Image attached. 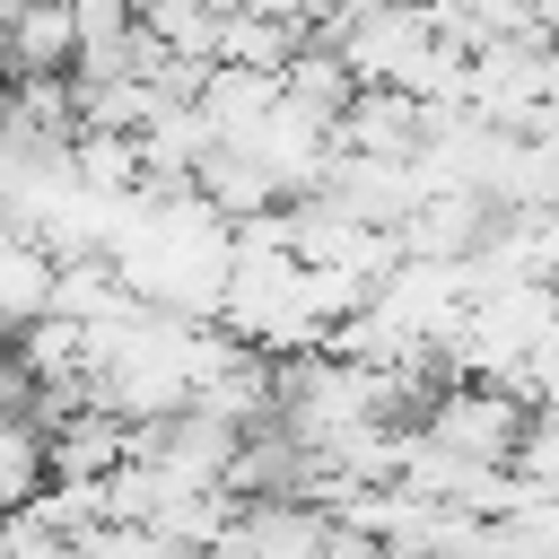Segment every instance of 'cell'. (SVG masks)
I'll use <instances>...</instances> for the list:
<instances>
[{"mask_svg": "<svg viewBox=\"0 0 559 559\" xmlns=\"http://www.w3.org/2000/svg\"><path fill=\"white\" fill-rule=\"evenodd\" d=\"M44 480H52V463H44V428H35L26 411H0V507H26Z\"/></svg>", "mask_w": 559, "mask_h": 559, "instance_id": "8992f818", "label": "cell"}, {"mask_svg": "<svg viewBox=\"0 0 559 559\" xmlns=\"http://www.w3.org/2000/svg\"><path fill=\"white\" fill-rule=\"evenodd\" d=\"M140 26L183 61H218V9L210 0H140Z\"/></svg>", "mask_w": 559, "mask_h": 559, "instance_id": "5b68a950", "label": "cell"}, {"mask_svg": "<svg viewBox=\"0 0 559 559\" xmlns=\"http://www.w3.org/2000/svg\"><path fill=\"white\" fill-rule=\"evenodd\" d=\"M323 542H332V507H314V498H236L210 559H323Z\"/></svg>", "mask_w": 559, "mask_h": 559, "instance_id": "7a4b0ae2", "label": "cell"}, {"mask_svg": "<svg viewBox=\"0 0 559 559\" xmlns=\"http://www.w3.org/2000/svg\"><path fill=\"white\" fill-rule=\"evenodd\" d=\"M332 148L341 157H419L428 148V105L411 87H349V105L332 114Z\"/></svg>", "mask_w": 559, "mask_h": 559, "instance_id": "3957f363", "label": "cell"}, {"mask_svg": "<svg viewBox=\"0 0 559 559\" xmlns=\"http://www.w3.org/2000/svg\"><path fill=\"white\" fill-rule=\"evenodd\" d=\"M349 87H358V79H349V61H341L332 44H314V35L280 61V96H288V105H306L314 122H332V114L349 105Z\"/></svg>", "mask_w": 559, "mask_h": 559, "instance_id": "277c9868", "label": "cell"}, {"mask_svg": "<svg viewBox=\"0 0 559 559\" xmlns=\"http://www.w3.org/2000/svg\"><path fill=\"white\" fill-rule=\"evenodd\" d=\"M524 419H533V402L524 393H507V384H489V376H445L428 402H419V437L428 445H445V454H472V463H507L515 454V437H524Z\"/></svg>", "mask_w": 559, "mask_h": 559, "instance_id": "6da1fadb", "label": "cell"}]
</instances>
